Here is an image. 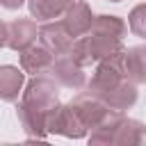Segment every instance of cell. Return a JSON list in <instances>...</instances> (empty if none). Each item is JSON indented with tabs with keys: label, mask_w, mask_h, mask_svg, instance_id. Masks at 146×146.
<instances>
[{
	"label": "cell",
	"mask_w": 146,
	"mask_h": 146,
	"mask_svg": "<svg viewBox=\"0 0 146 146\" xmlns=\"http://www.w3.org/2000/svg\"><path fill=\"white\" fill-rule=\"evenodd\" d=\"M59 105V91L52 78L34 75L21 89V103L16 107L18 121L30 139H46V121L50 112Z\"/></svg>",
	"instance_id": "obj_1"
},
{
	"label": "cell",
	"mask_w": 146,
	"mask_h": 146,
	"mask_svg": "<svg viewBox=\"0 0 146 146\" xmlns=\"http://www.w3.org/2000/svg\"><path fill=\"white\" fill-rule=\"evenodd\" d=\"M144 141V125L135 119L123 116V112L110 110L98 125L91 128L89 144L103 146H139Z\"/></svg>",
	"instance_id": "obj_2"
},
{
	"label": "cell",
	"mask_w": 146,
	"mask_h": 146,
	"mask_svg": "<svg viewBox=\"0 0 146 146\" xmlns=\"http://www.w3.org/2000/svg\"><path fill=\"white\" fill-rule=\"evenodd\" d=\"M121 80H128L125 73H123V48L107 55V57H103V59H98L96 71H94V75H91V80L87 84V91L105 98Z\"/></svg>",
	"instance_id": "obj_3"
},
{
	"label": "cell",
	"mask_w": 146,
	"mask_h": 146,
	"mask_svg": "<svg viewBox=\"0 0 146 146\" xmlns=\"http://www.w3.org/2000/svg\"><path fill=\"white\" fill-rule=\"evenodd\" d=\"M46 130H48V135H64L68 139H80V137L87 135V128L80 121V116L75 114L71 103L57 105L50 112V116L46 121Z\"/></svg>",
	"instance_id": "obj_4"
},
{
	"label": "cell",
	"mask_w": 146,
	"mask_h": 146,
	"mask_svg": "<svg viewBox=\"0 0 146 146\" xmlns=\"http://www.w3.org/2000/svg\"><path fill=\"white\" fill-rule=\"evenodd\" d=\"M71 105H73L75 114L80 116V121L84 123L87 130H91L94 125H98V123L103 121V116L110 112V107L105 105V100H103L100 96L91 94V91H82V94H78V96L71 100Z\"/></svg>",
	"instance_id": "obj_5"
},
{
	"label": "cell",
	"mask_w": 146,
	"mask_h": 146,
	"mask_svg": "<svg viewBox=\"0 0 146 146\" xmlns=\"http://www.w3.org/2000/svg\"><path fill=\"white\" fill-rule=\"evenodd\" d=\"M36 36H39V43H41L52 57L66 55L68 48H71V43H73V36L66 32V27L62 25V21H55V18L48 21V23H43V25L39 27Z\"/></svg>",
	"instance_id": "obj_6"
},
{
	"label": "cell",
	"mask_w": 146,
	"mask_h": 146,
	"mask_svg": "<svg viewBox=\"0 0 146 146\" xmlns=\"http://www.w3.org/2000/svg\"><path fill=\"white\" fill-rule=\"evenodd\" d=\"M46 73H50L55 82H59V84H64L68 89H80L84 84V71H82V66H78L68 55L52 57V62H50V66H48Z\"/></svg>",
	"instance_id": "obj_7"
},
{
	"label": "cell",
	"mask_w": 146,
	"mask_h": 146,
	"mask_svg": "<svg viewBox=\"0 0 146 146\" xmlns=\"http://www.w3.org/2000/svg\"><path fill=\"white\" fill-rule=\"evenodd\" d=\"M59 18H62V25L66 27V32L73 39H78V36H82V34L89 32L91 21H94V14H91V7L87 2H78L75 0V2H71L66 7V11Z\"/></svg>",
	"instance_id": "obj_8"
},
{
	"label": "cell",
	"mask_w": 146,
	"mask_h": 146,
	"mask_svg": "<svg viewBox=\"0 0 146 146\" xmlns=\"http://www.w3.org/2000/svg\"><path fill=\"white\" fill-rule=\"evenodd\" d=\"M36 32H39V27H36L34 21L16 18L14 23L7 25V43L5 46L18 52V50H23V48H27L36 41Z\"/></svg>",
	"instance_id": "obj_9"
},
{
	"label": "cell",
	"mask_w": 146,
	"mask_h": 146,
	"mask_svg": "<svg viewBox=\"0 0 146 146\" xmlns=\"http://www.w3.org/2000/svg\"><path fill=\"white\" fill-rule=\"evenodd\" d=\"M82 43H84L91 62H98V59H103V57H107V55H112V52L123 48L121 39L110 36V34H100V32H94V30L82 34Z\"/></svg>",
	"instance_id": "obj_10"
},
{
	"label": "cell",
	"mask_w": 146,
	"mask_h": 146,
	"mask_svg": "<svg viewBox=\"0 0 146 146\" xmlns=\"http://www.w3.org/2000/svg\"><path fill=\"white\" fill-rule=\"evenodd\" d=\"M18 52H21V71L23 73H30V75L46 73L48 66H50V62H52V55L41 43L39 46L32 43V46H27V48H23Z\"/></svg>",
	"instance_id": "obj_11"
},
{
	"label": "cell",
	"mask_w": 146,
	"mask_h": 146,
	"mask_svg": "<svg viewBox=\"0 0 146 146\" xmlns=\"http://www.w3.org/2000/svg\"><path fill=\"white\" fill-rule=\"evenodd\" d=\"M123 73L130 82L141 84L146 82V48L135 46V48H123Z\"/></svg>",
	"instance_id": "obj_12"
},
{
	"label": "cell",
	"mask_w": 146,
	"mask_h": 146,
	"mask_svg": "<svg viewBox=\"0 0 146 146\" xmlns=\"http://www.w3.org/2000/svg\"><path fill=\"white\" fill-rule=\"evenodd\" d=\"M103 100H105V105H107L110 110H114V112H125V110H130V107L137 103V84L130 82V80H121Z\"/></svg>",
	"instance_id": "obj_13"
},
{
	"label": "cell",
	"mask_w": 146,
	"mask_h": 146,
	"mask_svg": "<svg viewBox=\"0 0 146 146\" xmlns=\"http://www.w3.org/2000/svg\"><path fill=\"white\" fill-rule=\"evenodd\" d=\"M25 84V73L18 66H0V98L2 100H18L21 89Z\"/></svg>",
	"instance_id": "obj_14"
},
{
	"label": "cell",
	"mask_w": 146,
	"mask_h": 146,
	"mask_svg": "<svg viewBox=\"0 0 146 146\" xmlns=\"http://www.w3.org/2000/svg\"><path fill=\"white\" fill-rule=\"evenodd\" d=\"M71 2L75 0H27V7L36 21H52L59 18Z\"/></svg>",
	"instance_id": "obj_15"
},
{
	"label": "cell",
	"mask_w": 146,
	"mask_h": 146,
	"mask_svg": "<svg viewBox=\"0 0 146 146\" xmlns=\"http://www.w3.org/2000/svg\"><path fill=\"white\" fill-rule=\"evenodd\" d=\"M89 30H94V32H100V34L116 36V39H121V41H123L125 32H128V27H125L123 18H119V16H107V14L94 16V21H91V27H89Z\"/></svg>",
	"instance_id": "obj_16"
},
{
	"label": "cell",
	"mask_w": 146,
	"mask_h": 146,
	"mask_svg": "<svg viewBox=\"0 0 146 146\" xmlns=\"http://www.w3.org/2000/svg\"><path fill=\"white\" fill-rule=\"evenodd\" d=\"M128 27L137 34V36H146V5H137L130 16H128Z\"/></svg>",
	"instance_id": "obj_17"
},
{
	"label": "cell",
	"mask_w": 146,
	"mask_h": 146,
	"mask_svg": "<svg viewBox=\"0 0 146 146\" xmlns=\"http://www.w3.org/2000/svg\"><path fill=\"white\" fill-rule=\"evenodd\" d=\"M23 2H25V0H0V5L7 7V9H18Z\"/></svg>",
	"instance_id": "obj_18"
},
{
	"label": "cell",
	"mask_w": 146,
	"mask_h": 146,
	"mask_svg": "<svg viewBox=\"0 0 146 146\" xmlns=\"http://www.w3.org/2000/svg\"><path fill=\"white\" fill-rule=\"evenodd\" d=\"M7 43V23L5 21H0V48Z\"/></svg>",
	"instance_id": "obj_19"
},
{
	"label": "cell",
	"mask_w": 146,
	"mask_h": 146,
	"mask_svg": "<svg viewBox=\"0 0 146 146\" xmlns=\"http://www.w3.org/2000/svg\"><path fill=\"white\" fill-rule=\"evenodd\" d=\"M110 2H121V0H110Z\"/></svg>",
	"instance_id": "obj_20"
}]
</instances>
